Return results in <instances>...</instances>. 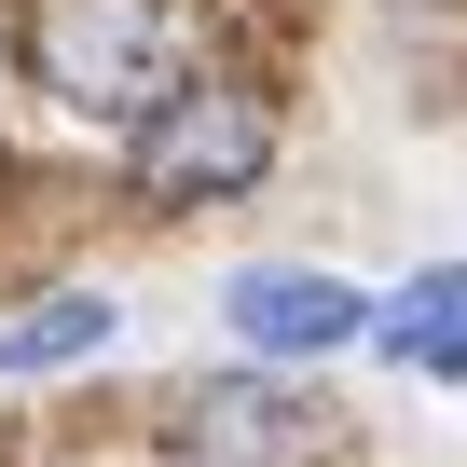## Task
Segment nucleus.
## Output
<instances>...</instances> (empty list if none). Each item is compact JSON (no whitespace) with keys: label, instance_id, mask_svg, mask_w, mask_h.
I'll return each instance as SVG.
<instances>
[{"label":"nucleus","instance_id":"nucleus-1","mask_svg":"<svg viewBox=\"0 0 467 467\" xmlns=\"http://www.w3.org/2000/svg\"><path fill=\"white\" fill-rule=\"evenodd\" d=\"M15 69H28L56 110L138 124V110L192 69V28H179V0H28V15H15Z\"/></svg>","mask_w":467,"mask_h":467},{"label":"nucleus","instance_id":"nucleus-2","mask_svg":"<svg viewBox=\"0 0 467 467\" xmlns=\"http://www.w3.org/2000/svg\"><path fill=\"white\" fill-rule=\"evenodd\" d=\"M124 165L151 206H234V192H262L275 179V97L262 83H165L138 124H124Z\"/></svg>","mask_w":467,"mask_h":467},{"label":"nucleus","instance_id":"nucleus-3","mask_svg":"<svg viewBox=\"0 0 467 467\" xmlns=\"http://www.w3.org/2000/svg\"><path fill=\"white\" fill-rule=\"evenodd\" d=\"M220 317H234V344H262V358H344L371 330V289H344L317 262H248L220 289Z\"/></svg>","mask_w":467,"mask_h":467},{"label":"nucleus","instance_id":"nucleus-4","mask_svg":"<svg viewBox=\"0 0 467 467\" xmlns=\"http://www.w3.org/2000/svg\"><path fill=\"white\" fill-rule=\"evenodd\" d=\"M192 453L206 467H303L317 453V412L289 385H206L192 399Z\"/></svg>","mask_w":467,"mask_h":467},{"label":"nucleus","instance_id":"nucleus-5","mask_svg":"<svg viewBox=\"0 0 467 467\" xmlns=\"http://www.w3.org/2000/svg\"><path fill=\"white\" fill-rule=\"evenodd\" d=\"M97 344H110V303H97V289H56L42 317H15V330H0V385L69 371V358H97Z\"/></svg>","mask_w":467,"mask_h":467},{"label":"nucleus","instance_id":"nucleus-6","mask_svg":"<svg viewBox=\"0 0 467 467\" xmlns=\"http://www.w3.org/2000/svg\"><path fill=\"white\" fill-rule=\"evenodd\" d=\"M453 330H467V262H453V275H426V289H399V303H385L358 344H385V358H412V371H426Z\"/></svg>","mask_w":467,"mask_h":467},{"label":"nucleus","instance_id":"nucleus-7","mask_svg":"<svg viewBox=\"0 0 467 467\" xmlns=\"http://www.w3.org/2000/svg\"><path fill=\"white\" fill-rule=\"evenodd\" d=\"M440 371H467V330H453V344H440Z\"/></svg>","mask_w":467,"mask_h":467}]
</instances>
